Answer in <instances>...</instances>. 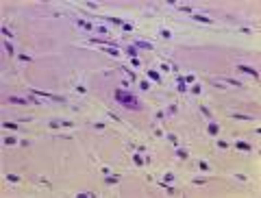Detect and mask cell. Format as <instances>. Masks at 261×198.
<instances>
[{
    "label": "cell",
    "mask_w": 261,
    "mask_h": 198,
    "mask_svg": "<svg viewBox=\"0 0 261 198\" xmlns=\"http://www.w3.org/2000/svg\"><path fill=\"white\" fill-rule=\"evenodd\" d=\"M5 50H7V52H9V55H13V52H15V50H13V46H11L9 41H7V44H5Z\"/></svg>",
    "instance_id": "obj_16"
},
{
    "label": "cell",
    "mask_w": 261,
    "mask_h": 198,
    "mask_svg": "<svg viewBox=\"0 0 261 198\" xmlns=\"http://www.w3.org/2000/svg\"><path fill=\"white\" fill-rule=\"evenodd\" d=\"M2 35H7V37H11V35H13V33H11V31L7 28V26H2Z\"/></svg>",
    "instance_id": "obj_20"
},
{
    "label": "cell",
    "mask_w": 261,
    "mask_h": 198,
    "mask_svg": "<svg viewBox=\"0 0 261 198\" xmlns=\"http://www.w3.org/2000/svg\"><path fill=\"white\" fill-rule=\"evenodd\" d=\"M104 183H107V185H113V183H118V176H109V174H107V176H104Z\"/></svg>",
    "instance_id": "obj_8"
},
{
    "label": "cell",
    "mask_w": 261,
    "mask_h": 198,
    "mask_svg": "<svg viewBox=\"0 0 261 198\" xmlns=\"http://www.w3.org/2000/svg\"><path fill=\"white\" fill-rule=\"evenodd\" d=\"M133 159H135V163H137V165H142V163H144V159H142V157H139V155H135V157H133Z\"/></svg>",
    "instance_id": "obj_17"
},
{
    "label": "cell",
    "mask_w": 261,
    "mask_h": 198,
    "mask_svg": "<svg viewBox=\"0 0 261 198\" xmlns=\"http://www.w3.org/2000/svg\"><path fill=\"white\" fill-rule=\"evenodd\" d=\"M198 168H200V170H209V165L205 163V161H198Z\"/></svg>",
    "instance_id": "obj_18"
},
{
    "label": "cell",
    "mask_w": 261,
    "mask_h": 198,
    "mask_svg": "<svg viewBox=\"0 0 261 198\" xmlns=\"http://www.w3.org/2000/svg\"><path fill=\"white\" fill-rule=\"evenodd\" d=\"M113 98L118 100L122 107H126V109H133V111H139V109H142V102L137 100V96H133L131 92H126V89H115V92H113Z\"/></svg>",
    "instance_id": "obj_1"
},
{
    "label": "cell",
    "mask_w": 261,
    "mask_h": 198,
    "mask_svg": "<svg viewBox=\"0 0 261 198\" xmlns=\"http://www.w3.org/2000/svg\"><path fill=\"white\" fill-rule=\"evenodd\" d=\"M126 55L135 59V55H137V48H135V46H128V48H126Z\"/></svg>",
    "instance_id": "obj_7"
},
{
    "label": "cell",
    "mask_w": 261,
    "mask_h": 198,
    "mask_svg": "<svg viewBox=\"0 0 261 198\" xmlns=\"http://www.w3.org/2000/svg\"><path fill=\"white\" fill-rule=\"evenodd\" d=\"M235 120H252V115H244V113H233Z\"/></svg>",
    "instance_id": "obj_11"
},
{
    "label": "cell",
    "mask_w": 261,
    "mask_h": 198,
    "mask_svg": "<svg viewBox=\"0 0 261 198\" xmlns=\"http://www.w3.org/2000/svg\"><path fill=\"white\" fill-rule=\"evenodd\" d=\"M176 157H178V159H187V157H189V155H187V150H183V148H178V150H176Z\"/></svg>",
    "instance_id": "obj_10"
},
{
    "label": "cell",
    "mask_w": 261,
    "mask_h": 198,
    "mask_svg": "<svg viewBox=\"0 0 261 198\" xmlns=\"http://www.w3.org/2000/svg\"><path fill=\"white\" fill-rule=\"evenodd\" d=\"M135 46H139V48H146V50H150V48H153V44H150V41H137Z\"/></svg>",
    "instance_id": "obj_9"
},
{
    "label": "cell",
    "mask_w": 261,
    "mask_h": 198,
    "mask_svg": "<svg viewBox=\"0 0 261 198\" xmlns=\"http://www.w3.org/2000/svg\"><path fill=\"white\" fill-rule=\"evenodd\" d=\"M239 70H241V72H246V74H250L252 79H259V74H257V70L248 68V65H239Z\"/></svg>",
    "instance_id": "obj_2"
},
{
    "label": "cell",
    "mask_w": 261,
    "mask_h": 198,
    "mask_svg": "<svg viewBox=\"0 0 261 198\" xmlns=\"http://www.w3.org/2000/svg\"><path fill=\"white\" fill-rule=\"evenodd\" d=\"M2 126H5V129H18V126H15V124H11V122H5Z\"/></svg>",
    "instance_id": "obj_21"
},
{
    "label": "cell",
    "mask_w": 261,
    "mask_h": 198,
    "mask_svg": "<svg viewBox=\"0 0 261 198\" xmlns=\"http://www.w3.org/2000/svg\"><path fill=\"white\" fill-rule=\"evenodd\" d=\"M235 148H239V150H246V153H250V150H252V146H250V144H246V142H237V144H235Z\"/></svg>",
    "instance_id": "obj_5"
},
{
    "label": "cell",
    "mask_w": 261,
    "mask_h": 198,
    "mask_svg": "<svg viewBox=\"0 0 261 198\" xmlns=\"http://www.w3.org/2000/svg\"><path fill=\"white\" fill-rule=\"evenodd\" d=\"M104 50H107L109 55H113V57H118V55H120V52H118V48H115V46H109V48H104Z\"/></svg>",
    "instance_id": "obj_12"
},
{
    "label": "cell",
    "mask_w": 261,
    "mask_h": 198,
    "mask_svg": "<svg viewBox=\"0 0 261 198\" xmlns=\"http://www.w3.org/2000/svg\"><path fill=\"white\" fill-rule=\"evenodd\" d=\"M167 139H170L172 144H178V137H176V135H167Z\"/></svg>",
    "instance_id": "obj_19"
},
{
    "label": "cell",
    "mask_w": 261,
    "mask_h": 198,
    "mask_svg": "<svg viewBox=\"0 0 261 198\" xmlns=\"http://www.w3.org/2000/svg\"><path fill=\"white\" fill-rule=\"evenodd\" d=\"M7 178H9L11 183H18V181H20V176H15V174H7Z\"/></svg>",
    "instance_id": "obj_15"
},
{
    "label": "cell",
    "mask_w": 261,
    "mask_h": 198,
    "mask_svg": "<svg viewBox=\"0 0 261 198\" xmlns=\"http://www.w3.org/2000/svg\"><path fill=\"white\" fill-rule=\"evenodd\" d=\"M9 102H15V104H28V98H18V96H9Z\"/></svg>",
    "instance_id": "obj_4"
},
{
    "label": "cell",
    "mask_w": 261,
    "mask_h": 198,
    "mask_svg": "<svg viewBox=\"0 0 261 198\" xmlns=\"http://www.w3.org/2000/svg\"><path fill=\"white\" fill-rule=\"evenodd\" d=\"M148 76H150L153 81H159V79H161V76H159V72H155V70H148Z\"/></svg>",
    "instance_id": "obj_13"
},
{
    "label": "cell",
    "mask_w": 261,
    "mask_h": 198,
    "mask_svg": "<svg viewBox=\"0 0 261 198\" xmlns=\"http://www.w3.org/2000/svg\"><path fill=\"white\" fill-rule=\"evenodd\" d=\"M15 142H18V139H15V137H11V135H7V137H5V144H7V146H13Z\"/></svg>",
    "instance_id": "obj_14"
},
{
    "label": "cell",
    "mask_w": 261,
    "mask_h": 198,
    "mask_svg": "<svg viewBox=\"0 0 261 198\" xmlns=\"http://www.w3.org/2000/svg\"><path fill=\"white\" fill-rule=\"evenodd\" d=\"M207 131H209V133H211V135H218V133H220V126L211 122V124H209V126H207Z\"/></svg>",
    "instance_id": "obj_6"
},
{
    "label": "cell",
    "mask_w": 261,
    "mask_h": 198,
    "mask_svg": "<svg viewBox=\"0 0 261 198\" xmlns=\"http://www.w3.org/2000/svg\"><path fill=\"white\" fill-rule=\"evenodd\" d=\"M192 18H194V20H198V22H205V24H213V20H211V18H207V15H198V13H194Z\"/></svg>",
    "instance_id": "obj_3"
}]
</instances>
